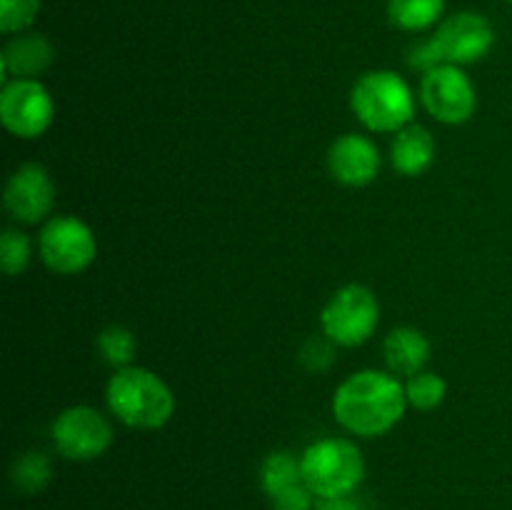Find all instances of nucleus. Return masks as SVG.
Here are the masks:
<instances>
[{
  "label": "nucleus",
  "instance_id": "5701e85b",
  "mask_svg": "<svg viewBox=\"0 0 512 510\" xmlns=\"http://www.w3.org/2000/svg\"><path fill=\"white\" fill-rule=\"evenodd\" d=\"M335 348H338V345H335L330 338H325V335H315V338L305 340L303 348H300L298 353L300 365H303L305 370H310V373H325V370L333 365Z\"/></svg>",
  "mask_w": 512,
  "mask_h": 510
},
{
  "label": "nucleus",
  "instance_id": "0eeeda50",
  "mask_svg": "<svg viewBox=\"0 0 512 510\" xmlns=\"http://www.w3.org/2000/svg\"><path fill=\"white\" fill-rule=\"evenodd\" d=\"M55 103L48 88L35 78H13L0 93V120L15 138H40L53 125Z\"/></svg>",
  "mask_w": 512,
  "mask_h": 510
},
{
  "label": "nucleus",
  "instance_id": "f3484780",
  "mask_svg": "<svg viewBox=\"0 0 512 510\" xmlns=\"http://www.w3.org/2000/svg\"><path fill=\"white\" fill-rule=\"evenodd\" d=\"M303 483V470H300V458H295L288 450L270 453L260 465V488L268 498H275L283 490L295 488Z\"/></svg>",
  "mask_w": 512,
  "mask_h": 510
},
{
  "label": "nucleus",
  "instance_id": "9d476101",
  "mask_svg": "<svg viewBox=\"0 0 512 510\" xmlns=\"http://www.w3.org/2000/svg\"><path fill=\"white\" fill-rule=\"evenodd\" d=\"M435 50L443 65H473L483 60L495 45V30L485 15L465 10V13L450 15L440 23L433 38Z\"/></svg>",
  "mask_w": 512,
  "mask_h": 510
},
{
  "label": "nucleus",
  "instance_id": "1a4fd4ad",
  "mask_svg": "<svg viewBox=\"0 0 512 510\" xmlns=\"http://www.w3.org/2000/svg\"><path fill=\"white\" fill-rule=\"evenodd\" d=\"M420 103L443 125H463L473 118L478 95L460 65H438L423 75Z\"/></svg>",
  "mask_w": 512,
  "mask_h": 510
},
{
  "label": "nucleus",
  "instance_id": "dca6fc26",
  "mask_svg": "<svg viewBox=\"0 0 512 510\" xmlns=\"http://www.w3.org/2000/svg\"><path fill=\"white\" fill-rule=\"evenodd\" d=\"M445 10V0H388V18L395 28L420 33L433 28Z\"/></svg>",
  "mask_w": 512,
  "mask_h": 510
},
{
  "label": "nucleus",
  "instance_id": "393cba45",
  "mask_svg": "<svg viewBox=\"0 0 512 510\" xmlns=\"http://www.w3.org/2000/svg\"><path fill=\"white\" fill-rule=\"evenodd\" d=\"M315 510H363V508H360V503L353 498V495H345V498L318 500V503H315Z\"/></svg>",
  "mask_w": 512,
  "mask_h": 510
},
{
  "label": "nucleus",
  "instance_id": "a211bd4d",
  "mask_svg": "<svg viewBox=\"0 0 512 510\" xmlns=\"http://www.w3.org/2000/svg\"><path fill=\"white\" fill-rule=\"evenodd\" d=\"M53 480V465H50L48 455L38 453V450H28L20 455L10 468V483L18 493L38 495L48 488Z\"/></svg>",
  "mask_w": 512,
  "mask_h": 510
},
{
  "label": "nucleus",
  "instance_id": "6e6552de",
  "mask_svg": "<svg viewBox=\"0 0 512 510\" xmlns=\"http://www.w3.org/2000/svg\"><path fill=\"white\" fill-rule=\"evenodd\" d=\"M50 435H53L55 450L75 463L100 458L113 443V428L108 418L90 405H73L63 410L53 420Z\"/></svg>",
  "mask_w": 512,
  "mask_h": 510
},
{
  "label": "nucleus",
  "instance_id": "b1692460",
  "mask_svg": "<svg viewBox=\"0 0 512 510\" xmlns=\"http://www.w3.org/2000/svg\"><path fill=\"white\" fill-rule=\"evenodd\" d=\"M313 498L315 495L310 493L308 485L300 483L295 488H288L280 495H275V498H270V503H273V510H315Z\"/></svg>",
  "mask_w": 512,
  "mask_h": 510
},
{
  "label": "nucleus",
  "instance_id": "ddd939ff",
  "mask_svg": "<svg viewBox=\"0 0 512 510\" xmlns=\"http://www.w3.org/2000/svg\"><path fill=\"white\" fill-rule=\"evenodd\" d=\"M55 48L45 35L40 33H18L0 55L3 80L10 78H35L53 65Z\"/></svg>",
  "mask_w": 512,
  "mask_h": 510
},
{
  "label": "nucleus",
  "instance_id": "f8f14e48",
  "mask_svg": "<svg viewBox=\"0 0 512 510\" xmlns=\"http://www.w3.org/2000/svg\"><path fill=\"white\" fill-rule=\"evenodd\" d=\"M380 165H383V158H380L378 145L360 133L340 135L328 150L330 175L335 183L345 185V188L370 185L378 178Z\"/></svg>",
  "mask_w": 512,
  "mask_h": 510
},
{
  "label": "nucleus",
  "instance_id": "2eb2a0df",
  "mask_svg": "<svg viewBox=\"0 0 512 510\" xmlns=\"http://www.w3.org/2000/svg\"><path fill=\"white\" fill-rule=\"evenodd\" d=\"M390 160L400 175L418 178L433 165L435 160V138L423 125L410 123L408 128L398 130L390 145Z\"/></svg>",
  "mask_w": 512,
  "mask_h": 510
},
{
  "label": "nucleus",
  "instance_id": "9b49d317",
  "mask_svg": "<svg viewBox=\"0 0 512 510\" xmlns=\"http://www.w3.org/2000/svg\"><path fill=\"white\" fill-rule=\"evenodd\" d=\"M3 200L18 223H43L55 205V183L43 165L25 163L5 183Z\"/></svg>",
  "mask_w": 512,
  "mask_h": 510
},
{
  "label": "nucleus",
  "instance_id": "412c9836",
  "mask_svg": "<svg viewBox=\"0 0 512 510\" xmlns=\"http://www.w3.org/2000/svg\"><path fill=\"white\" fill-rule=\"evenodd\" d=\"M30 238L20 230L8 228L0 238V268L5 275H20L30 265Z\"/></svg>",
  "mask_w": 512,
  "mask_h": 510
},
{
  "label": "nucleus",
  "instance_id": "f03ea898",
  "mask_svg": "<svg viewBox=\"0 0 512 510\" xmlns=\"http://www.w3.org/2000/svg\"><path fill=\"white\" fill-rule=\"evenodd\" d=\"M105 403L123 425L158 430L173 418L175 395L158 373L140 365L115 370L105 388Z\"/></svg>",
  "mask_w": 512,
  "mask_h": 510
},
{
  "label": "nucleus",
  "instance_id": "20e7f679",
  "mask_svg": "<svg viewBox=\"0 0 512 510\" xmlns=\"http://www.w3.org/2000/svg\"><path fill=\"white\" fill-rule=\"evenodd\" d=\"M303 483L318 500L353 495L365 480V458L348 438H320L300 455Z\"/></svg>",
  "mask_w": 512,
  "mask_h": 510
},
{
  "label": "nucleus",
  "instance_id": "423d86ee",
  "mask_svg": "<svg viewBox=\"0 0 512 510\" xmlns=\"http://www.w3.org/2000/svg\"><path fill=\"white\" fill-rule=\"evenodd\" d=\"M38 250L43 263L58 275H78L93 265L98 255V240L85 220L75 215H55L45 220L38 235Z\"/></svg>",
  "mask_w": 512,
  "mask_h": 510
},
{
  "label": "nucleus",
  "instance_id": "4468645a",
  "mask_svg": "<svg viewBox=\"0 0 512 510\" xmlns=\"http://www.w3.org/2000/svg\"><path fill=\"white\" fill-rule=\"evenodd\" d=\"M383 355L388 370L400 378H413L423 373L430 360V340L418 328H395L385 338Z\"/></svg>",
  "mask_w": 512,
  "mask_h": 510
},
{
  "label": "nucleus",
  "instance_id": "f257e3e1",
  "mask_svg": "<svg viewBox=\"0 0 512 510\" xmlns=\"http://www.w3.org/2000/svg\"><path fill=\"white\" fill-rule=\"evenodd\" d=\"M408 408L405 385L383 370H358L338 385L333 415L340 428L360 438H380L403 420Z\"/></svg>",
  "mask_w": 512,
  "mask_h": 510
},
{
  "label": "nucleus",
  "instance_id": "6ab92c4d",
  "mask_svg": "<svg viewBox=\"0 0 512 510\" xmlns=\"http://www.w3.org/2000/svg\"><path fill=\"white\" fill-rule=\"evenodd\" d=\"M405 395H408L410 408L425 410V413H428V410H435L438 405H443L445 395H448V383H445L440 375L423 370V373L408 378V383H405Z\"/></svg>",
  "mask_w": 512,
  "mask_h": 510
},
{
  "label": "nucleus",
  "instance_id": "39448f33",
  "mask_svg": "<svg viewBox=\"0 0 512 510\" xmlns=\"http://www.w3.org/2000/svg\"><path fill=\"white\" fill-rule=\"evenodd\" d=\"M380 325V303L370 288L360 283L343 285L325 303L320 328L325 338L340 348H358L368 343Z\"/></svg>",
  "mask_w": 512,
  "mask_h": 510
},
{
  "label": "nucleus",
  "instance_id": "7ed1b4c3",
  "mask_svg": "<svg viewBox=\"0 0 512 510\" xmlns=\"http://www.w3.org/2000/svg\"><path fill=\"white\" fill-rule=\"evenodd\" d=\"M350 108L370 133H398L413 123L415 95L395 70H370L353 85Z\"/></svg>",
  "mask_w": 512,
  "mask_h": 510
},
{
  "label": "nucleus",
  "instance_id": "aec40b11",
  "mask_svg": "<svg viewBox=\"0 0 512 510\" xmlns=\"http://www.w3.org/2000/svg\"><path fill=\"white\" fill-rule=\"evenodd\" d=\"M135 335L130 333L123 325H110L103 333L98 335V350L103 355L105 363H110L113 368H128L135 358Z\"/></svg>",
  "mask_w": 512,
  "mask_h": 510
},
{
  "label": "nucleus",
  "instance_id": "a878e982",
  "mask_svg": "<svg viewBox=\"0 0 512 510\" xmlns=\"http://www.w3.org/2000/svg\"><path fill=\"white\" fill-rule=\"evenodd\" d=\"M508 3H510V5H512V0H508Z\"/></svg>",
  "mask_w": 512,
  "mask_h": 510
},
{
  "label": "nucleus",
  "instance_id": "4be33fe9",
  "mask_svg": "<svg viewBox=\"0 0 512 510\" xmlns=\"http://www.w3.org/2000/svg\"><path fill=\"white\" fill-rule=\"evenodd\" d=\"M40 0H0V30L8 35L23 33L35 23Z\"/></svg>",
  "mask_w": 512,
  "mask_h": 510
}]
</instances>
